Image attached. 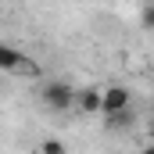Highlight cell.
<instances>
[{
	"label": "cell",
	"instance_id": "obj_1",
	"mask_svg": "<svg viewBox=\"0 0 154 154\" xmlns=\"http://www.w3.org/2000/svg\"><path fill=\"white\" fill-rule=\"evenodd\" d=\"M75 93H79V86L65 82V79H50V82L39 86V97H43V104L50 111H72L75 108Z\"/></svg>",
	"mask_w": 154,
	"mask_h": 154
},
{
	"label": "cell",
	"instance_id": "obj_2",
	"mask_svg": "<svg viewBox=\"0 0 154 154\" xmlns=\"http://www.w3.org/2000/svg\"><path fill=\"white\" fill-rule=\"evenodd\" d=\"M75 108L82 115H100V111H104V90H97V86H79Z\"/></svg>",
	"mask_w": 154,
	"mask_h": 154
},
{
	"label": "cell",
	"instance_id": "obj_3",
	"mask_svg": "<svg viewBox=\"0 0 154 154\" xmlns=\"http://www.w3.org/2000/svg\"><path fill=\"white\" fill-rule=\"evenodd\" d=\"M133 108V93L125 86H104V111L100 115H115V111H125Z\"/></svg>",
	"mask_w": 154,
	"mask_h": 154
},
{
	"label": "cell",
	"instance_id": "obj_4",
	"mask_svg": "<svg viewBox=\"0 0 154 154\" xmlns=\"http://www.w3.org/2000/svg\"><path fill=\"white\" fill-rule=\"evenodd\" d=\"M100 118H104V129H108V133H129V129L136 125V111H133V108L115 111V115H100Z\"/></svg>",
	"mask_w": 154,
	"mask_h": 154
},
{
	"label": "cell",
	"instance_id": "obj_5",
	"mask_svg": "<svg viewBox=\"0 0 154 154\" xmlns=\"http://www.w3.org/2000/svg\"><path fill=\"white\" fill-rule=\"evenodd\" d=\"M25 57H29V54H22L18 47L0 43V68H4V72H11V75H14V72L22 68V61H25Z\"/></svg>",
	"mask_w": 154,
	"mask_h": 154
},
{
	"label": "cell",
	"instance_id": "obj_6",
	"mask_svg": "<svg viewBox=\"0 0 154 154\" xmlns=\"http://www.w3.org/2000/svg\"><path fill=\"white\" fill-rule=\"evenodd\" d=\"M140 25H143V32H154V0L140 7Z\"/></svg>",
	"mask_w": 154,
	"mask_h": 154
},
{
	"label": "cell",
	"instance_id": "obj_7",
	"mask_svg": "<svg viewBox=\"0 0 154 154\" xmlns=\"http://www.w3.org/2000/svg\"><path fill=\"white\" fill-rule=\"evenodd\" d=\"M39 154H65V143L54 140V136H47V140L39 143Z\"/></svg>",
	"mask_w": 154,
	"mask_h": 154
},
{
	"label": "cell",
	"instance_id": "obj_8",
	"mask_svg": "<svg viewBox=\"0 0 154 154\" xmlns=\"http://www.w3.org/2000/svg\"><path fill=\"white\" fill-rule=\"evenodd\" d=\"M14 75H39V68H36V61H29V57H25V61H22V68H18V72H14Z\"/></svg>",
	"mask_w": 154,
	"mask_h": 154
},
{
	"label": "cell",
	"instance_id": "obj_9",
	"mask_svg": "<svg viewBox=\"0 0 154 154\" xmlns=\"http://www.w3.org/2000/svg\"><path fill=\"white\" fill-rule=\"evenodd\" d=\"M136 154H154V140H151V143H143V147H140Z\"/></svg>",
	"mask_w": 154,
	"mask_h": 154
},
{
	"label": "cell",
	"instance_id": "obj_10",
	"mask_svg": "<svg viewBox=\"0 0 154 154\" xmlns=\"http://www.w3.org/2000/svg\"><path fill=\"white\" fill-rule=\"evenodd\" d=\"M147 133H151V140H154V115L147 118Z\"/></svg>",
	"mask_w": 154,
	"mask_h": 154
}]
</instances>
